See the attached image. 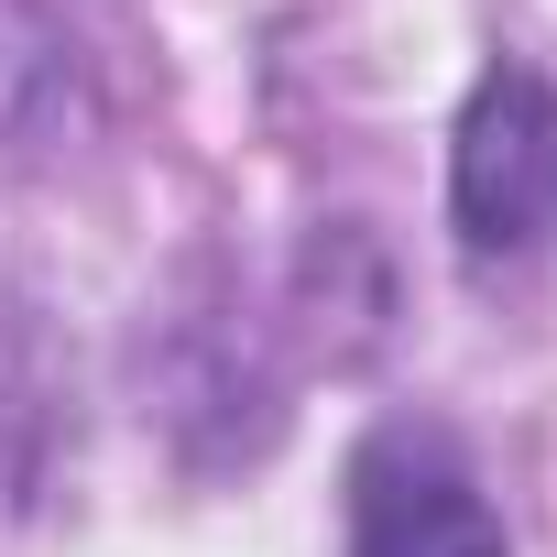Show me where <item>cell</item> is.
Wrapping results in <instances>:
<instances>
[{"label": "cell", "instance_id": "cell-1", "mask_svg": "<svg viewBox=\"0 0 557 557\" xmlns=\"http://www.w3.org/2000/svg\"><path fill=\"white\" fill-rule=\"evenodd\" d=\"M448 197H459V240L492 251H535L557 230V88L524 66H492L459 110L448 143Z\"/></svg>", "mask_w": 557, "mask_h": 557}, {"label": "cell", "instance_id": "cell-2", "mask_svg": "<svg viewBox=\"0 0 557 557\" xmlns=\"http://www.w3.org/2000/svg\"><path fill=\"white\" fill-rule=\"evenodd\" d=\"M350 557H513V546L437 426H383L350 459Z\"/></svg>", "mask_w": 557, "mask_h": 557}]
</instances>
